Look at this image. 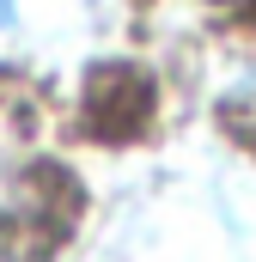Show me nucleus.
<instances>
[{"label": "nucleus", "instance_id": "nucleus-1", "mask_svg": "<svg viewBox=\"0 0 256 262\" xmlns=\"http://www.w3.org/2000/svg\"><path fill=\"white\" fill-rule=\"evenodd\" d=\"M6 6H12V0H0V18H6Z\"/></svg>", "mask_w": 256, "mask_h": 262}]
</instances>
